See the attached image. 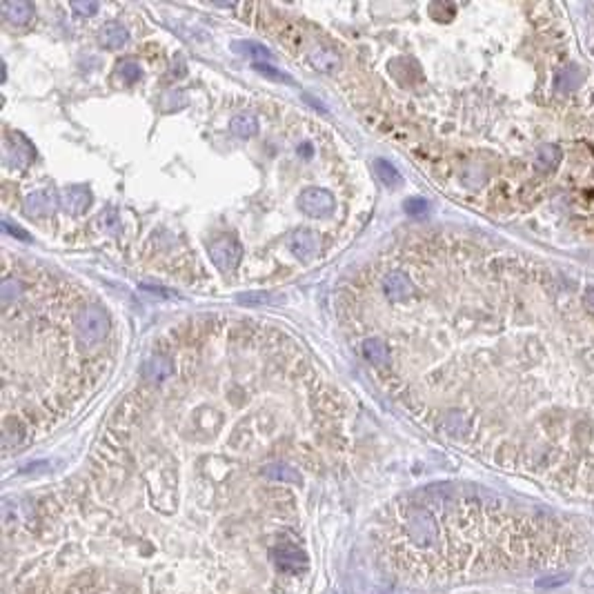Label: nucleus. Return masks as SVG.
Returning a JSON list of instances; mask_svg holds the SVG:
<instances>
[{
	"label": "nucleus",
	"instance_id": "b1692460",
	"mask_svg": "<svg viewBox=\"0 0 594 594\" xmlns=\"http://www.w3.org/2000/svg\"><path fill=\"white\" fill-rule=\"evenodd\" d=\"M72 10L87 18V16L99 12V5H96V3H72Z\"/></svg>",
	"mask_w": 594,
	"mask_h": 594
},
{
	"label": "nucleus",
	"instance_id": "f8f14e48",
	"mask_svg": "<svg viewBox=\"0 0 594 594\" xmlns=\"http://www.w3.org/2000/svg\"><path fill=\"white\" fill-rule=\"evenodd\" d=\"M229 129H232L236 136L250 138V136H256V131H259V120H256L254 116H250V114H241V116L232 118V122H229Z\"/></svg>",
	"mask_w": 594,
	"mask_h": 594
},
{
	"label": "nucleus",
	"instance_id": "39448f33",
	"mask_svg": "<svg viewBox=\"0 0 594 594\" xmlns=\"http://www.w3.org/2000/svg\"><path fill=\"white\" fill-rule=\"evenodd\" d=\"M307 60L316 72H323V74H334V72H339V67H341V56L330 47H312L307 54Z\"/></svg>",
	"mask_w": 594,
	"mask_h": 594
},
{
	"label": "nucleus",
	"instance_id": "6e6552de",
	"mask_svg": "<svg viewBox=\"0 0 594 594\" xmlns=\"http://www.w3.org/2000/svg\"><path fill=\"white\" fill-rule=\"evenodd\" d=\"M361 350H363V357L370 363H374V365H383V363H387L389 357H392V348H389L383 339H378V336H370V339L363 341Z\"/></svg>",
	"mask_w": 594,
	"mask_h": 594
},
{
	"label": "nucleus",
	"instance_id": "423d86ee",
	"mask_svg": "<svg viewBox=\"0 0 594 594\" xmlns=\"http://www.w3.org/2000/svg\"><path fill=\"white\" fill-rule=\"evenodd\" d=\"M289 250L294 252V256H298V259L307 261L318 252V238L314 232H309V229H298V232L289 236Z\"/></svg>",
	"mask_w": 594,
	"mask_h": 594
},
{
	"label": "nucleus",
	"instance_id": "a211bd4d",
	"mask_svg": "<svg viewBox=\"0 0 594 594\" xmlns=\"http://www.w3.org/2000/svg\"><path fill=\"white\" fill-rule=\"evenodd\" d=\"M576 83H579V69H576V67H563L561 72H558V76H556V87L561 92L574 90Z\"/></svg>",
	"mask_w": 594,
	"mask_h": 594
},
{
	"label": "nucleus",
	"instance_id": "f257e3e1",
	"mask_svg": "<svg viewBox=\"0 0 594 594\" xmlns=\"http://www.w3.org/2000/svg\"><path fill=\"white\" fill-rule=\"evenodd\" d=\"M109 330V318L101 307H85L76 318V339L83 348H94L105 341Z\"/></svg>",
	"mask_w": 594,
	"mask_h": 594
},
{
	"label": "nucleus",
	"instance_id": "393cba45",
	"mask_svg": "<svg viewBox=\"0 0 594 594\" xmlns=\"http://www.w3.org/2000/svg\"><path fill=\"white\" fill-rule=\"evenodd\" d=\"M583 303H585V307H588L590 312L594 314V285L585 289V294H583Z\"/></svg>",
	"mask_w": 594,
	"mask_h": 594
},
{
	"label": "nucleus",
	"instance_id": "dca6fc26",
	"mask_svg": "<svg viewBox=\"0 0 594 594\" xmlns=\"http://www.w3.org/2000/svg\"><path fill=\"white\" fill-rule=\"evenodd\" d=\"M21 294H23V283L21 281L10 279V281H5L3 285H0V300H3L5 305L16 303Z\"/></svg>",
	"mask_w": 594,
	"mask_h": 594
},
{
	"label": "nucleus",
	"instance_id": "412c9836",
	"mask_svg": "<svg viewBox=\"0 0 594 594\" xmlns=\"http://www.w3.org/2000/svg\"><path fill=\"white\" fill-rule=\"evenodd\" d=\"M570 581V576L567 574H547V576H541V579H537V588H556V585H563Z\"/></svg>",
	"mask_w": 594,
	"mask_h": 594
},
{
	"label": "nucleus",
	"instance_id": "2eb2a0df",
	"mask_svg": "<svg viewBox=\"0 0 594 594\" xmlns=\"http://www.w3.org/2000/svg\"><path fill=\"white\" fill-rule=\"evenodd\" d=\"M87 203H90V198H87V194L83 192H67L65 196H60V205L67 211H72V214H81L87 207Z\"/></svg>",
	"mask_w": 594,
	"mask_h": 594
},
{
	"label": "nucleus",
	"instance_id": "6ab92c4d",
	"mask_svg": "<svg viewBox=\"0 0 594 594\" xmlns=\"http://www.w3.org/2000/svg\"><path fill=\"white\" fill-rule=\"evenodd\" d=\"M405 211L410 216H414V218H425L428 216V211H430V203L425 201V198H410V201H405Z\"/></svg>",
	"mask_w": 594,
	"mask_h": 594
},
{
	"label": "nucleus",
	"instance_id": "5701e85b",
	"mask_svg": "<svg viewBox=\"0 0 594 594\" xmlns=\"http://www.w3.org/2000/svg\"><path fill=\"white\" fill-rule=\"evenodd\" d=\"M256 69L263 74V76H270L274 81H289L285 74H279V69H274L272 65H265V63H256Z\"/></svg>",
	"mask_w": 594,
	"mask_h": 594
},
{
	"label": "nucleus",
	"instance_id": "0eeeda50",
	"mask_svg": "<svg viewBox=\"0 0 594 594\" xmlns=\"http://www.w3.org/2000/svg\"><path fill=\"white\" fill-rule=\"evenodd\" d=\"M56 207H58V198H56V194H51V192H34L25 198V209H27V214L31 216L51 214Z\"/></svg>",
	"mask_w": 594,
	"mask_h": 594
},
{
	"label": "nucleus",
	"instance_id": "4be33fe9",
	"mask_svg": "<svg viewBox=\"0 0 594 594\" xmlns=\"http://www.w3.org/2000/svg\"><path fill=\"white\" fill-rule=\"evenodd\" d=\"M140 72H143V69H140L136 63H125V65H120V74L125 76V81H129V83L138 81V78H140Z\"/></svg>",
	"mask_w": 594,
	"mask_h": 594
},
{
	"label": "nucleus",
	"instance_id": "4468645a",
	"mask_svg": "<svg viewBox=\"0 0 594 594\" xmlns=\"http://www.w3.org/2000/svg\"><path fill=\"white\" fill-rule=\"evenodd\" d=\"M145 372H147V376L152 380H163L165 376L172 374V363L167 361L165 357H156L152 361H147Z\"/></svg>",
	"mask_w": 594,
	"mask_h": 594
},
{
	"label": "nucleus",
	"instance_id": "7ed1b4c3",
	"mask_svg": "<svg viewBox=\"0 0 594 594\" xmlns=\"http://www.w3.org/2000/svg\"><path fill=\"white\" fill-rule=\"evenodd\" d=\"M298 207L303 209L307 216H314V218L327 216V214H332V209H334V196L321 188H307L300 194Z\"/></svg>",
	"mask_w": 594,
	"mask_h": 594
},
{
	"label": "nucleus",
	"instance_id": "9b49d317",
	"mask_svg": "<svg viewBox=\"0 0 594 594\" xmlns=\"http://www.w3.org/2000/svg\"><path fill=\"white\" fill-rule=\"evenodd\" d=\"M263 474L270 478V481H276V483H300L303 478H300V474L296 472L292 465H285V463H272L263 469Z\"/></svg>",
	"mask_w": 594,
	"mask_h": 594
},
{
	"label": "nucleus",
	"instance_id": "f3484780",
	"mask_svg": "<svg viewBox=\"0 0 594 594\" xmlns=\"http://www.w3.org/2000/svg\"><path fill=\"white\" fill-rule=\"evenodd\" d=\"M558 156H561V152H558V147L554 145H543L539 149V156H537V167H541V170H550V167H554Z\"/></svg>",
	"mask_w": 594,
	"mask_h": 594
},
{
	"label": "nucleus",
	"instance_id": "20e7f679",
	"mask_svg": "<svg viewBox=\"0 0 594 594\" xmlns=\"http://www.w3.org/2000/svg\"><path fill=\"white\" fill-rule=\"evenodd\" d=\"M380 287H383V294H385V298L389 300V303H403V300H407L414 294L412 279L401 270L389 272L387 276L383 279V283H380Z\"/></svg>",
	"mask_w": 594,
	"mask_h": 594
},
{
	"label": "nucleus",
	"instance_id": "1a4fd4ad",
	"mask_svg": "<svg viewBox=\"0 0 594 594\" xmlns=\"http://www.w3.org/2000/svg\"><path fill=\"white\" fill-rule=\"evenodd\" d=\"M127 38H129L127 29L122 27V25H118V23H107V25H103L101 31H99V40H101V45H103V47H109V49H118V47H122V45H125V42H127Z\"/></svg>",
	"mask_w": 594,
	"mask_h": 594
},
{
	"label": "nucleus",
	"instance_id": "9d476101",
	"mask_svg": "<svg viewBox=\"0 0 594 594\" xmlns=\"http://www.w3.org/2000/svg\"><path fill=\"white\" fill-rule=\"evenodd\" d=\"M3 14L10 23L25 25V23H29V18L34 16V7L31 3H25V0H14V3L3 5Z\"/></svg>",
	"mask_w": 594,
	"mask_h": 594
},
{
	"label": "nucleus",
	"instance_id": "aec40b11",
	"mask_svg": "<svg viewBox=\"0 0 594 594\" xmlns=\"http://www.w3.org/2000/svg\"><path fill=\"white\" fill-rule=\"evenodd\" d=\"M238 49L247 51V56L254 58V60H270V49H265L263 45H256V42H238L236 45Z\"/></svg>",
	"mask_w": 594,
	"mask_h": 594
},
{
	"label": "nucleus",
	"instance_id": "ddd939ff",
	"mask_svg": "<svg viewBox=\"0 0 594 594\" xmlns=\"http://www.w3.org/2000/svg\"><path fill=\"white\" fill-rule=\"evenodd\" d=\"M374 172L380 181H383V185H387V188H396V185H401V174H398V170L392 165L383 161V158H378V161L374 163Z\"/></svg>",
	"mask_w": 594,
	"mask_h": 594
},
{
	"label": "nucleus",
	"instance_id": "f03ea898",
	"mask_svg": "<svg viewBox=\"0 0 594 594\" xmlns=\"http://www.w3.org/2000/svg\"><path fill=\"white\" fill-rule=\"evenodd\" d=\"M209 256H211V263H214L220 272H232L238 265V261H241V245L229 236L218 238V241H214V245L209 247Z\"/></svg>",
	"mask_w": 594,
	"mask_h": 594
}]
</instances>
